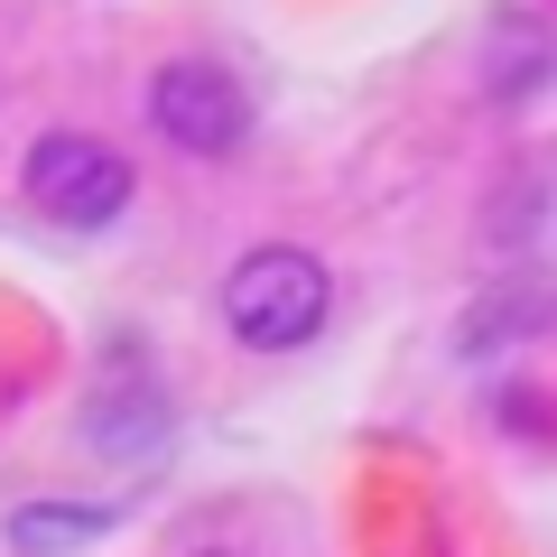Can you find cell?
<instances>
[{"label":"cell","mask_w":557,"mask_h":557,"mask_svg":"<svg viewBox=\"0 0 557 557\" xmlns=\"http://www.w3.org/2000/svg\"><path fill=\"white\" fill-rule=\"evenodd\" d=\"M102 520H112V511H94V502H84V511H38V502H28V511L10 520V539L38 557V548H75V539H94Z\"/></svg>","instance_id":"4"},{"label":"cell","mask_w":557,"mask_h":557,"mask_svg":"<svg viewBox=\"0 0 557 557\" xmlns=\"http://www.w3.org/2000/svg\"><path fill=\"white\" fill-rule=\"evenodd\" d=\"M149 131L186 159H233L242 139H251V94L233 84V65L214 57H177L149 75Z\"/></svg>","instance_id":"2"},{"label":"cell","mask_w":557,"mask_h":557,"mask_svg":"<svg viewBox=\"0 0 557 557\" xmlns=\"http://www.w3.org/2000/svg\"><path fill=\"white\" fill-rule=\"evenodd\" d=\"M325 307H335V278H325V260L298 251V242H260V251H242L233 278H223V325H233L251 354H298V344H317Z\"/></svg>","instance_id":"1"},{"label":"cell","mask_w":557,"mask_h":557,"mask_svg":"<svg viewBox=\"0 0 557 557\" xmlns=\"http://www.w3.org/2000/svg\"><path fill=\"white\" fill-rule=\"evenodd\" d=\"M20 177H28V205L57 214V223H75V233H102V223H121V205H131V159H121L112 139H94V131H47Z\"/></svg>","instance_id":"3"}]
</instances>
